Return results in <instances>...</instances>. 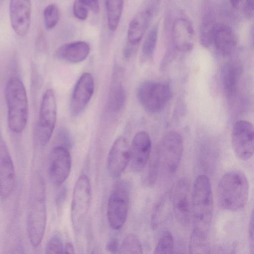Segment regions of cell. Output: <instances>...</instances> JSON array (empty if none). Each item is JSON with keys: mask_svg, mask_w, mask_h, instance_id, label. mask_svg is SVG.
Segmentation results:
<instances>
[{"mask_svg": "<svg viewBox=\"0 0 254 254\" xmlns=\"http://www.w3.org/2000/svg\"><path fill=\"white\" fill-rule=\"evenodd\" d=\"M249 183L246 175L239 170H232L220 178L217 189L221 207L228 211H238L246 205L249 195Z\"/></svg>", "mask_w": 254, "mask_h": 254, "instance_id": "cell-1", "label": "cell"}, {"mask_svg": "<svg viewBox=\"0 0 254 254\" xmlns=\"http://www.w3.org/2000/svg\"><path fill=\"white\" fill-rule=\"evenodd\" d=\"M192 221L193 230L208 235L213 215L211 183L205 175L195 178L191 190Z\"/></svg>", "mask_w": 254, "mask_h": 254, "instance_id": "cell-2", "label": "cell"}, {"mask_svg": "<svg viewBox=\"0 0 254 254\" xmlns=\"http://www.w3.org/2000/svg\"><path fill=\"white\" fill-rule=\"evenodd\" d=\"M5 98L9 128L14 133H20L26 126L29 108L26 90L19 78L11 77L7 80Z\"/></svg>", "mask_w": 254, "mask_h": 254, "instance_id": "cell-3", "label": "cell"}, {"mask_svg": "<svg viewBox=\"0 0 254 254\" xmlns=\"http://www.w3.org/2000/svg\"><path fill=\"white\" fill-rule=\"evenodd\" d=\"M47 225V207L44 188L40 181L35 187L27 218V231L31 246L38 247L45 235Z\"/></svg>", "mask_w": 254, "mask_h": 254, "instance_id": "cell-4", "label": "cell"}, {"mask_svg": "<svg viewBox=\"0 0 254 254\" xmlns=\"http://www.w3.org/2000/svg\"><path fill=\"white\" fill-rule=\"evenodd\" d=\"M184 143L183 136L177 131L167 132L161 139L153 156L159 173L172 174L178 169L183 156Z\"/></svg>", "mask_w": 254, "mask_h": 254, "instance_id": "cell-5", "label": "cell"}, {"mask_svg": "<svg viewBox=\"0 0 254 254\" xmlns=\"http://www.w3.org/2000/svg\"><path fill=\"white\" fill-rule=\"evenodd\" d=\"M137 97L144 109L151 114L162 112L172 98L170 85L162 81L146 80L137 88Z\"/></svg>", "mask_w": 254, "mask_h": 254, "instance_id": "cell-6", "label": "cell"}, {"mask_svg": "<svg viewBox=\"0 0 254 254\" xmlns=\"http://www.w3.org/2000/svg\"><path fill=\"white\" fill-rule=\"evenodd\" d=\"M91 197L90 180L86 175L82 174L75 184L71 203V222L75 231L78 232L82 228L90 207Z\"/></svg>", "mask_w": 254, "mask_h": 254, "instance_id": "cell-7", "label": "cell"}, {"mask_svg": "<svg viewBox=\"0 0 254 254\" xmlns=\"http://www.w3.org/2000/svg\"><path fill=\"white\" fill-rule=\"evenodd\" d=\"M130 187L127 182L117 184L108 201L107 217L110 228L119 230L125 224L128 212Z\"/></svg>", "mask_w": 254, "mask_h": 254, "instance_id": "cell-8", "label": "cell"}, {"mask_svg": "<svg viewBox=\"0 0 254 254\" xmlns=\"http://www.w3.org/2000/svg\"><path fill=\"white\" fill-rule=\"evenodd\" d=\"M57 118V107L54 91L47 89L42 98L38 124L37 135L41 146L50 141L54 130Z\"/></svg>", "mask_w": 254, "mask_h": 254, "instance_id": "cell-9", "label": "cell"}, {"mask_svg": "<svg viewBox=\"0 0 254 254\" xmlns=\"http://www.w3.org/2000/svg\"><path fill=\"white\" fill-rule=\"evenodd\" d=\"M231 142L236 155L243 161L248 160L254 154V125L240 120L234 125Z\"/></svg>", "mask_w": 254, "mask_h": 254, "instance_id": "cell-10", "label": "cell"}, {"mask_svg": "<svg viewBox=\"0 0 254 254\" xmlns=\"http://www.w3.org/2000/svg\"><path fill=\"white\" fill-rule=\"evenodd\" d=\"M172 205L175 217L183 226L192 220L191 189L189 181L180 179L172 191Z\"/></svg>", "mask_w": 254, "mask_h": 254, "instance_id": "cell-11", "label": "cell"}, {"mask_svg": "<svg viewBox=\"0 0 254 254\" xmlns=\"http://www.w3.org/2000/svg\"><path fill=\"white\" fill-rule=\"evenodd\" d=\"M70 152L65 147L58 145L51 150L48 160V172L51 182L56 186L63 184L71 171Z\"/></svg>", "mask_w": 254, "mask_h": 254, "instance_id": "cell-12", "label": "cell"}, {"mask_svg": "<svg viewBox=\"0 0 254 254\" xmlns=\"http://www.w3.org/2000/svg\"><path fill=\"white\" fill-rule=\"evenodd\" d=\"M95 83L93 75L83 72L77 79L73 88L70 102L71 116L80 115L90 102L94 92Z\"/></svg>", "mask_w": 254, "mask_h": 254, "instance_id": "cell-13", "label": "cell"}, {"mask_svg": "<svg viewBox=\"0 0 254 254\" xmlns=\"http://www.w3.org/2000/svg\"><path fill=\"white\" fill-rule=\"evenodd\" d=\"M158 1H150L130 20L127 33V43L137 45L143 38L158 8Z\"/></svg>", "mask_w": 254, "mask_h": 254, "instance_id": "cell-14", "label": "cell"}, {"mask_svg": "<svg viewBox=\"0 0 254 254\" xmlns=\"http://www.w3.org/2000/svg\"><path fill=\"white\" fill-rule=\"evenodd\" d=\"M152 143L149 134L144 130L134 135L130 146V166L135 173L142 171L149 160Z\"/></svg>", "mask_w": 254, "mask_h": 254, "instance_id": "cell-15", "label": "cell"}, {"mask_svg": "<svg viewBox=\"0 0 254 254\" xmlns=\"http://www.w3.org/2000/svg\"><path fill=\"white\" fill-rule=\"evenodd\" d=\"M16 182L14 164L7 144L2 138L0 142V193L7 198L13 191Z\"/></svg>", "mask_w": 254, "mask_h": 254, "instance_id": "cell-16", "label": "cell"}, {"mask_svg": "<svg viewBox=\"0 0 254 254\" xmlns=\"http://www.w3.org/2000/svg\"><path fill=\"white\" fill-rule=\"evenodd\" d=\"M130 162V146L123 136L117 137L108 153L107 168L113 178L120 177Z\"/></svg>", "mask_w": 254, "mask_h": 254, "instance_id": "cell-17", "label": "cell"}, {"mask_svg": "<svg viewBox=\"0 0 254 254\" xmlns=\"http://www.w3.org/2000/svg\"><path fill=\"white\" fill-rule=\"evenodd\" d=\"M171 36L175 50L185 53L190 51L193 48L194 31L191 22L188 18L179 17L174 20Z\"/></svg>", "mask_w": 254, "mask_h": 254, "instance_id": "cell-18", "label": "cell"}, {"mask_svg": "<svg viewBox=\"0 0 254 254\" xmlns=\"http://www.w3.org/2000/svg\"><path fill=\"white\" fill-rule=\"evenodd\" d=\"M9 13L14 31L19 36L25 35L31 22V4L29 0H11Z\"/></svg>", "mask_w": 254, "mask_h": 254, "instance_id": "cell-19", "label": "cell"}, {"mask_svg": "<svg viewBox=\"0 0 254 254\" xmlns=\"http://www.w3.org/2000/svg\"><path fill=\"white\" fill-rule=\"evenodd\" d=\"M123 71L120 67L115 68L112 76L106 104V110L110 113H119L124 107L127 94L122 79Z\"/></svg>", "mask_w": 254, "mask_h": 254, "instance_id": "cell-20", "label": "cell"}, {"mask_svg": "<svg viewBox=\"0 0 254 254\" xmlns=\"http://www.w3.org/2000/svg\"><path fill=\"white\" fill-rule=\"evenodd\" d=\"M89 44L84 41H77L60 46L55 52L57 58L71 63L81 62L89 54Z\"/></svg>", "mask_w": 254, "mask_h": 254, "instance_id": "cell-21", "label": "cell"}, {"mask_svg": "<svg viewBox=\"0 0 254 254\" xmlns=\"http://www.w3.org/2000/svg\"><path fill=\"white\" fill-rule=\"evenodd\" d=\"M213 44L216 50L223 56L231 54L237 45V38L232 29L225 23L216 24Z\"/></svg>", "mask_w": 254, "mask_h": 254, "instance_id": "cell-22", "label": "cell"}, {"mask_svg": "<svg viewBox=\"0 0 254 254\" xmlns=\"http://www.w3.org/2000/svg\"><path fill=\"white\" fill-rule=\"evenodd\" d=\"M216 25L212 10L209 6L204 5L199 28V41L203 47L208 48L213 44Z\"/></svg>", "mask_w": 254, "mask_h": 254, "instance_id": "cell-23", "label": "cell"}, {"mask_svg": "<svg viewBox=\"0 0 254 254\" xmlns=\"http://www.w3.org/2000/svg\"><path fill=\"white\" fill-rule=\"evenodd\" d=\"M240 71L239 66L234 63H227L222 67V86L226 96L229 98L234 97L236 94Z\"/></svg>", "mask_w": 254, "mask_h": 254, "instance_id": "cell-24", "label": "cell"}, {"mask_svg": "<svg viewBox=\"0 0 254 254\" xmlns=\"http://www.w3.org/2000/svg\"><path fill=\"white\" fill-rule=\"evenodd\" d=\"M172 205V191L164 193L157 201L151 216V224L152 229H157L165 220L171 212Z\"/></svg>", "mask_w": 254, "mask_h": 254, "instance_id": "cell-25", "label": "cell"}, {"mask_svg": "<svg viewBox=\"0 0 254 254\" xmlns=\"http://www.w3.org/2000/svg\"><path fill=\"white\" fill-rule=\"evenodd\" d=\"M107 23L111 31L117 30L119 25L124 8L123 0H106Z\"/></svg>", "mask_w": 254, "mask_h": 254, "instance_id": "cell-26", "label": "cell"}, {"mask_svg": "<svg viewBox=\"0 0 254 254\" xmlns=\"http://www.w3.org/2000/svg\"><path fill=\"white\" fill-rule=\"evenodd\" d=\"M189 254H210L208 235L192 230L189 245Z\"/></svg>", "mask_w": 254, "mask_h": 254, "instance_id": "cell-27", "label": "cell"}, {"mask_svg": "<svg viewBox=\"0 0 254 254\" xmlns=\"http://www.w3.org/2000/svg\"><path fill=\"white\" fill-rule=\"evenodd\" d=\"M117 254H144L142 245L138 237L133 234L127 235L123 239Z\"/></svg>", "mask_w": 254, "mask_h": 254, "instance_id": "cell-28", "label": "cell"}, {"mask_svg": "<svg viewBox=\"0 0 254 254\" xmlns=\"http://www.w3.org/2000/svg\"><path fill=\"white\" fill-rule=\"evenodd\" d=\"M153 254H174V240L171 233L165 231L159 238Z\"/></svg>", "mask_w": 254, "mask_h": 254, "instance_id": "cell-29", "label": "cell"}, {"mask_svg": "<svg viewBox=\"0 0 254 254\" xmlns=\"http://www.w3.org/2000/svg\"><path fill=\"white\" fill-rule=\"evenodd\" d=\"M60 18V10L55 3L47 5L43 10V19L45 28L50 30L58 23Z\"/></svg>", "mask_w": 254, "mask_h": 254, "instance_id": "cell-30", "label": "cell"}, {"mask_svg": "<svg viewBox=\"0 0 254 254\" xmlns=\"http://www.w3.org/2000/svg\"><path fill=\"white\" fill-rule=\"evenodd\" d=\"M158 33V27L154 26L147 35L142 48V53L144 57L149 58L152 55L156 46Z\"/></svg>", "mask_w": 254, "mask_h": 254, "instance_id": "cell-31", "label": "cell"}, {"mask_svg": "<svg viewBox=\"0 0 254 254\" xmlns=\"http://www.w3.org/2000/svg\"><path fill=\"white\" fill-rule=\"evenodd\" d=\"M64 252L62 238L59 233L55 232L47 242L45 254H64Z\"/></svg>", "mask_w": 254, "mask_h": 254, "instance_id": "cell-32", "label": "cell"}, {"mask_svg": "<svg viewBox=\"0 0 254 254\" xmlns=\"http://www.w3.org/2000/svg\"><path fill=\"white\" fill-rule=\"evenodd\" d=\"M89 8L82 0H75L72 6V11L74 16L81 20H85L88 15Z\"/></svg>", "mask_w": 254, "mask_h": 254, "instance_id": "cell-33", "label": "cell"}, {"mask_svg": "<svg viewBox=\"0 0 254 254\" xmlns=\"http://www.w3.org/2000/svg\"><path fill=\"white\" fill-rule=\"evenodd\" d=\"M249 232L250 251L251 254H254V207L250 216Z\"/></svg>", "mask_w": 254, "mask_h": 254, "instance_id": "cell-34", "label": "cell"}, {"mask_svg": "<svg viewBox=\"0 0 254 254\" xmlns=\"http://www.w3.org/2000/svg\"><path fill=\"white\" fill-rule=\"evenodd\" d=\"M119 248L118 240L115 238H111L106 245V249L110 254H117Z\"/></svg>", "mask_w": 254, "mask_h": 254, "instance_id": "cell-35", "label": "cell"}, {"mask_svg": "<svg viewBox=\"0 0 254 254\" xmlns=\"http://www.w3.org/2000/svg\"><path fill=\"white\" fill-rule=\"evenodd\" d=\"M244 11L247 17L251 18L254 15V0L245 1L244 5Z\"/></svg>", "mask_w": 254, "mask_h": 254, "instance_id": "cell-36", "label": "cell"}, {"mask_svg": "<svg viewBox=\"0 0 254 254\" xmlns=\"http://www.w3.org/2000/svg\"><path fill=\"white\" fill-rule=\"evenodd\" d=\"M83 2L88 7L89 9L91 10L93 12L97 13L100 11V5L98 0H85Z\"/></svg>", "mask_w": 254, "mask_h": 254, "instance_id": "cell-37", "label": "cell"}, {"mask_svg": "<svg viewBox=\"0 0 254 254\" xmlns=\"http://www.w3.org/2000/svg\"><path fill=\"white\" fill-rule=\"evenodd\" d=\"M9 254H26V253L22 245L18 243L14 246Z\"/></svg>", "mask_w": 254, "mask_h": 254, "instance_id": "cell-38", "label": "cell"}, {"mask_svg": "<svg viewBox=\"0 0 254 254\" xmlns=\"http://www.w3.org/2000/svg\"><path fill=\"white\" fill-rule=\"evenodd\" d=\"M64 254H75V250L73 244L70 242L66 243L64 246Z\"/></svg>", "mask_w": 254, "mask_h": 254, "instance_id": "cell-39", "label": "cell"}, {"mask_svg": "<svg viewBox=\"0 0 254 254\" xmlns=\"http://www.w3.org/2000/svg\"><path fill=\"white\" fill-rule=\"evenodd\" d=\"M242 0H230V3L232 6L234 8H237L239 7L241 2H242Z\"/></svg>", "mask_w": 254, "mask_h": 254, "instance_id": "cell-40", "label": "cell"}, {"mask_svg": "<svg viewBox=\"0 0 254 254\" xmlns=\"http://www.w3.org/2000/svg\"><path fill=\"white\" fill-rule=\"evenodd\" d=\"M90 254H99L96 249H94L92 251Z\"/></svg>", "mask_w": 254, "mask_h": 254, "instance_id": "cell-41", "label": "cell"}, {"mask_svg": "<svg viewBox=\"0 0 254 254\" xmlns=\"http://www.w3.org/2000/svg\"><path fill=\"white\" fill-rule=\"evenodd\" d=\"M253 45L254 46V28L253 35Z\"/></svg>", "mask_w": 254, "mask_h": 254, "instance_id": "cell-42", "label": "cell"}]
</instances>
